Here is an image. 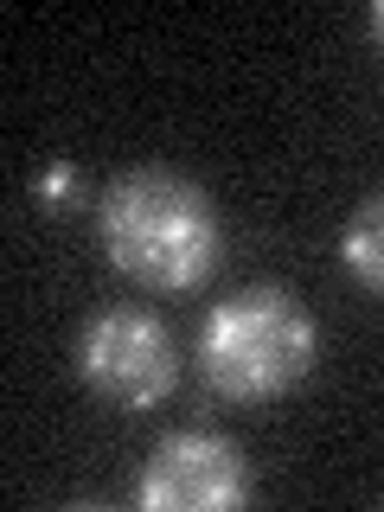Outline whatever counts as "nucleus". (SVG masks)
<instances>
[{"instance_id": "6", "label": "nucleus", "mask_w": 384, "mask_h": 512, "mask_svg": "<svg viewBox=\"0 0 384 512\" xmlns=\"http://www.w3.org/2000/svg\"><path fill=\"white\" fill-rule=\"evenodd\" d=\"M372 39L384 45V0H378V7H372Z\"/></svg>"}, {"instance_id": "1", "label": "nucleus", "mask_w": 384, "mask_h": 512, "mask_svg": "<svg viewBox=\"0 0 384 512\" xmlns=\"http://www.w3.org/2000/svg\"><path fill=\"white\" fill-rule=\"evenodd\" d=\"M103 256L148 295H192L224 256L218 199L180 167H128L96 199Z\"/></svg>"}, {"instance_id": "2", "label": "nucleus", "mask_w": 384, "mask_h": 512, "mask_svg": "<svg viewBox=\"0 0 384 512\" xmlns=\"http://www.w3.org/2000/svg\"><path fill=\"white\" fill-rule=\"evenodd\" d=\"M320 359V327L308 301L282 282H250L205 308L192 365L224 404H276Z\"/></svg>"}, {"instance_id": "3", "label": "nucleus", "mask_w": 384, "mask_h": 512, "mask_svg": "<svg viewBox=\"0 0 384 512\" xmlns=\"http://www.w3.org/2000/svg\"><path fill=\"white\" fill-rule=\"evenodd\" d=\"M71 365L103 404L154 410V404H167L173 384H180V340H173V327L160 314L128 308V301H103V308H90L84 327H77Z\"/></svg>"}, {"instance_id": "4", "label": "nucleus", "mask_w": 384, "mask_h": 512, "mask_svg": "<svg viewBox=\"0 0 384 512\" xmlns=\"http://www.w3.org/2000/svg\"><path fill=\"white\" fill-rule=\"evenodd\" d=\"M250 500V461L218 429H173L135 474L141 512H231Z\"/></svg>"}, {"instance_id": "5", "label": "nucleus", "mask_w": 384, "mask_h": 512, "mask_svg": "<svg viewBox=\"0 0 384 512\" xmlns=\"http://www.w3.org/2000/svg\"><path fill=\"white\" fill-rule=\"evenodd\" d=\"M340 263H346V276L359 282L365 295H384V186H378V192H365V199L346 212Z\"/></svg>"}]
</instances>
